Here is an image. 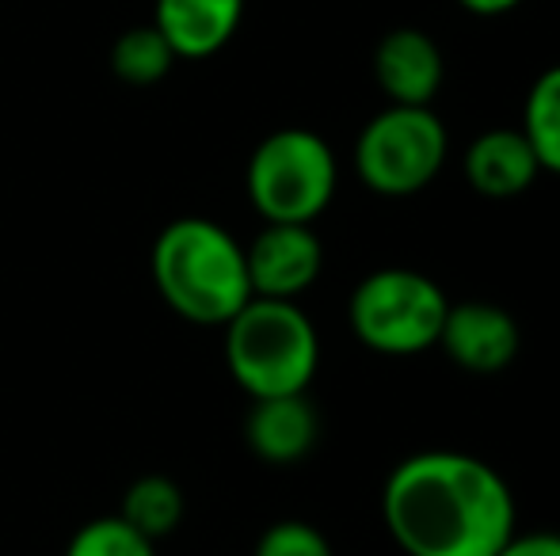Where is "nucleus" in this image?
I'll list each match as a JSON object with an SVG mask.
<instances>
[{
  "instance_id": "nucleus-1",
  "label": "nucleus",
  "mask_w": 560,
  "mask_h": 556,
  "mask_svg": "<svg viewBox=\"0 0 560 556\" xmlns=\"http://www.w3.org/2000/svg\"><path fill=\"white\" fill-rule=\"evenodd\" d=\"M389 537L405 556H495L518 530L500 469L462 450H420L382 488Z\"/></svg>"
},
{
  "instance_id": "nucleus-2",
  "label": "nucleus",
  "mask_w": 560,
  "mask_h": 556,
  "mask_svg": "<svg viewBox=\"0 0 560 556\" xmlns=\"http://www.w3.org/2000/svg\"><path fill=\"white\" fill-rule=\"evenodd\" d=\"M156 294L187 324L225 328L252 297L244 245L210 217H176L153 240Z\"/></svg>"
},
{
  "instance_id": "nucleus-3",
  "label": "nucleus",
  "mask_w": 560,
  "mask_h": 556,
  "mask_svg": "<svg viewBox=\"0 0 560 556\" xmlns=\"http://www.w3.org/2000/svg\"><path fill=\"white\" fill-rule=\"evenodd\" d=\"M225 366L252 401L305 393L320 366V335L298 301L248 297L225 324Z\"/></svg>"
},
{
  "instance_id": "nucleus-4",
  "label": "nucleus",
  "mask_w": 560,
  "mask_h": 556,
  "mask_svg": "<svg viewBox=\"0 0 560 556\" xmlns=\"http://www.w3.org/2000/svg\"><path fill=\"white\" fill-rule=\"evenodd\" d=\"M244 184L264 222L313 225L332 206L339 164L332 145L320 134L305 127H287L252 149Z\"/></svg>"
},
{
  "instance_id": "nucleus-5",
  "label": "nucleus",
  "mask_w": 560,
  "mask_h": 556,
  "mask_svg": "<svg viewBox=\"0 0 560 556\" xmlns=\"http://www.w3.org/2000/svg\"><path fill=\"white\" fill-rule=\"evenodd\" d=\"M446 309V289L431 275L412 268H382L354 286L347 320L366 351L385 358H412L439 347Z\"/></svg>"
},
{
  "instance_id": "nucleus-6",
  "label": "nucleus",
  "mask_w": 560,
  "mask_h": 556,
  "mask_svg": "<svg viewBox=\"0 0 560 556\" xmlns=\"http://www.w3.org/2000/svg\"><path fill=\"white\" fill-rule=\"evenodd\" d=\"M446 153V122L431 107L389 104L354 141V171L382 199H408L435 184Z\"/></svg>"
},
{
  "instance_id": "nucleus-7",
  "label": "nucleus",
  "mask_w": 560,
  "mask_h": 556,
  "mask_svg": "<svg viewBox=\"0 0 560 556\" xmlns=\"http://www.w3.org/2000/svg\"><path fill=\"white\" fill-rule=\"evenodd\" d=\"M244 263H248L252 297L298 301L325 271V245L313 225L267 222L244 248Z\"/></svg>"
},
{
  "instance_id": "nucleus-8",
  "label": "nucleus",
  "mask_w": 560,
  "mask_h": 556,
  "mask_svg": "<svg viewBox=\"0 0 560 556\" xmlns=\"http://www.w3.org/2000/svg\"><path fill=\"white\" fill-rule=\"evenodd\" d=\"M439 347L446 351V358L457 370L488 378V374H500L515 363L518 347H523V332L503 305L457 301L446 309Z\"/></svg>"
},
{
  "instance_id": "nucleus-9",
  "label": "nucleus",
  "mask_w": 560,
  "mask_h": 556,
  "mask_svg": "<svg viewBox=\"0 0 560 556\" xmlns=\"http://www.w3.org/2000/svg\"><path fill=\"white\" fill-rule=\"evenodd\" d=\"M374 81L400 107H431L446 81L439 43L420 27H397L374 50Z\"/></svg>"
},
{
  "instance_id": "nucleus-10",
  "label": "nucleus",
  "mask_w": 560,
  "mask_h": 556,
  "mask_svg": "<svg viewBox=\"0 0 560 556\" xmlns=\"http://www.w3.org/2000/svg\"><path fill=\"white\" fill-rule=\"evenodd\" d=\"M462 176L477 194L492 202H508L530 191L534 179L541 176V164L523 130L495 127L469 141L462 156Z\"/></svg>"
},
{
  "instance_id": "nucleus-11",
  "label": "nucleus",
  "mask_w": 560,
  "mask_h": 556,
  "mask_svg": "<svg viewBox=\"0 0 560 556\" xmlns=\"http://www.w3.org/2000/svg\"><path fill=\"white\" fill-rule=\"evenodd\" d=\"M317 438L320 416L305 393L252 401V412L244 419V442L267 465H294L317 446Z\"/></svg>"
},
{
  "instance_id": "nucleus-12",
  "label": "nucleus",
  "mask_w": 560,
  "mask_h": 556,
  "mask_svg": "<svg viewBox=\"0 0 560 556\" xmlns=\"http://www.w3.org/2000/svg\"><path fill=\"white\" fill-rule=\"evenodd\" d=\"M244 20V0H156L153 27L168 38L172 54L187 61L225 50Z\"/></svg>"
},
{
  "instance_id": "nucleus-13",
  "label": "nucleus",
  "mask_w": 560,
  "mask_h": 556,
  "mask_svg": "<svg viewBox=\"0 0 560 556\" xmlns=\"http://www.w3.org/2000/svg\"><path fill=\"white\" fill-rule=\"evenodd\" d=\"M184 511H187V499H184V492H179V484L153 473V476H138V481L126 488L118 519H126L138 534H145L149 542H161V537L176 534L179 522H184Z\"/></svg>"
},
{
  "instance_id": "nucleus-14",
  "label": "nucleus",
  "mask_w": 560,
  "mask_h": 556,
  "mask_svg": "<svg viewBox=\"0 0 560 556\" xmlns=\"http://www.w3.org/2000/svg\"><path fill=\"white\" fill-rule=\"evenodd\" d=\"M518 130L530 141L541 171L560 176V66L546 69L530 84L523 104V127Z\"/></svg>"
},
{
  "instance_id": "nucleus-15",
  "label": "nucleus",
  "mask_w": 560,
  "mask_h": 556,
  "mask_svg": "<svg viewBox=\"0 0 560 556\" xmlns=\"http://www.w3.org/2000/svg\"><path fill=\"white\" fill-rule=\"evenodd\" d=\"M176 54H172L168 38L145 23V27H130L115 38L112 46V69L118 81L126 84H138V88H149V84L164 81L176 66Z\"/></svg>"
},
{
  "instance_id": "nucleus-16",
  "label": "nucleus",
  "mask_w": 560,
  "mask_h": 556,
  "mask_svg": "<svg viewBox=\"0 0 560 556\" xmlns=\"http://www.w3.org/2000/svg\"><path fill=\"white\" fill-rule=\"evenodd\" d=\"M66 556H156V542L130 527L118 514L92 519L69 537Z\"/></svg>"
},
{
  "instance_id": "nucleus-17",
  "label": "nucleus",
  "mask_w": 560,
  "mask_h": 556,
  "mask_svg": "<svg viewBox=\"0 0 560 556\" xmlns=\"http://www.w3.org/2000/svg\"><path fill=\"white\" fill-rule=\"evenodd\" d=\"M256 556H336V553H332V542H328L313 522L282 519L259 534Z\"/></svg>"
},
{
  "instance_id": "nucleus-18",
  "label": "nucleus",
  "mask_w": 560,
  "mask_h": 556,
  "mask_svg": "<svg viewBox=\"0 0 560 556\" xmlns=\"http://www.w3.org/2000/svg\"><path fill=\"white\" fill-rule=\"evenodd\" d=\"M495 556H560V534L557 530H526V534L515 530Z\"/></svg>"
},
{
  "instance_id": "nucleus-19",
  "label": "nucleus",
  "mask_w": 560,
  "mask_h": 556,
  "mask_svg": "<svg viewBox=\"0 0 560 556\" xmlns=\"http://www.w3.org/2000/svg\"><path fill=\"white\" fill-rule=\"evenodd\" d=\"M469 15H480V20H492V15H508L515 12L523 0H457Z\"/></svg>"
}]
</instances>
